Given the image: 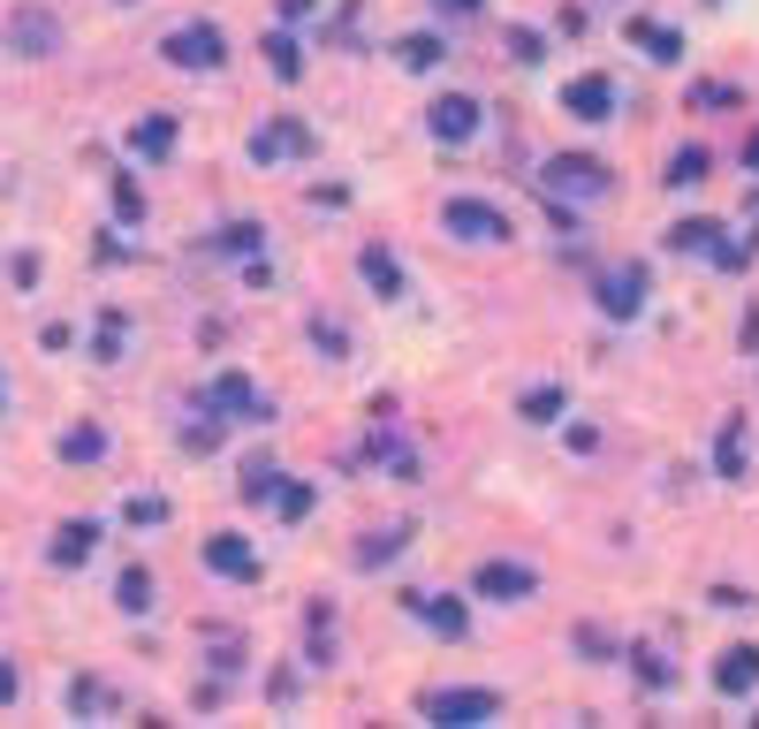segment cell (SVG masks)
Segmentation results:
<instances>
[{"instance_id": "cell-12", "label": "cell", "mask_w": 759, "mask_h": 729, "mask_svg": "<svg viewBox=\"0 0 759 729\" xmlns=\"http://www.w3.org/2000/svg\"><path fill=\"white\" fill-rule=\"evenodd\" d=\"M206 562L220 570V578H258V555L236 540V532H213V540H206Z\"/></svg>"}, {"instance_id": "cell-17", "label": "cell", "mask_w": 759, "mask_h": 729, "mask_svg": "<svg viewBox=\"0 0 759 729\" xmlns=\"http://www.w3.org/2000/svg\"><path fill=\"white\" fill-rule=\"evenodd\" d=\"M745 456H752V441H745V418H729V426H721V441H714L721 479H745Z\"/></svg>"}, {"instance_id": "cell-15", "label": "cell", "mask_w": 759, "mask_h": 729, "mask_svg": "<svg viewBox=\"0 0 759 729\" xmlns=\"http://www.w3.org/2000/svg\"><path fill=\"white\" fill-rule=\"evenodd\" d=\"M129 152H145V160H168V152H175V122H168V115H145V122L129 129Z\"/></svg>"}, {"instance_id": "cell-22", "label": "cell", "mask_w": 759, "mask_h": 729, "mask_svg": "<svg viewBox=\"0 0 759 729\" xmlns=\"http://www.w3.org/2000/svg\"><path fill=\"white\" fill-rule=\"evenodd\" d=\"M669 183H676V190H691V183H707V152H699V145H683V152L669 160Z\"/></svg>"}, {"instance_id": "cell-13", "label": "cell", "mask_w": 759, "mask_h": 729, "mask_svg": "<svg viewBox=\"0 0 759 729\" xmlns=\"http://www.w3.org/2000/svg\"><path fill=\"white\" fill-rule=\"evenodd\" d=\"M752 684H759V653L752 646H729L714 661V691H752Z\"/></svg>"}, {"instance_id": "cell-5", "label": "cell", "mask_w": 759, "mask_h": 729, "mask_svg": "<svg viewBox=\"0 0 759 729\" xmlns=\"http://www.w3.org/2000/svg\"><path fill=\"white\" fill-rule=\"evenodd\" d=\"M160 53H168L175 69H220V61H228L213 23H183V31H168V46H160Z\"/></svg>"}, {"instance_id": "cell-1", "label": "cell", "mask_w": 759, "mask_h": 729, "mask_svg": "<svg viewBox=\"0 0 759 729\" xmlns=\"http://www.w3.org/2000/svg\"><path fill=\"white\" fill-rule=\"evenodd\" d=\"M425 715H433V722H448V729H479V722H494V715H502V691H486V684H471V691H425Z\"/></svg>"}, {"instance_id": "cell-33", "label": "cell", "mask_w": 759, "mask_h": 729, "mask_svg": "<svg viewBox=\"0 0 759 729\" xmlns=\"http://www.w3.org/2000/svg\"><path fill=\"white\" fill-rule=\"evenodd\" d=\"M0 699H16V669L8 661H0Z\"/></svg>"}, {"instance_id": "cell-28", "label": "cell", "mask_w": 759, "mask_h": 729, "mask_svg": "<svg viewBox=\"0 0 759 729\" xmlns=\"http://www.w3.org/2000/svg\"><path fill=\"white\" fill-rule=\"evenodd\" d=\"M129 524H168V502H160V494H145V502H137V494H129Z\"/></svg>"}, {"instance_id": "cell-32", "label": "cell", "mask_w": 759, "mask_h": 729, "mask_svg": "<svg viewBox=\"0 0 759 729\" xmlns=\"http://www.w3.org/2000/svg\"><path fill=\"white\" fill-rule=\"evenodd\" d=\"M282 16H289V23H304V16H312V0H282Z\"/></svg>"}, {"instance_id": "cell-27", "label": "cell", "mask_w": 759, "mask_h": 729, "mask_svg": "<svg viewBox=\"0 0 759 729\" xmlns=\"http://www.w3.org/2000/svg\"><path fill=\"white\" fill-rule=\"evenodd\" d=\"M554 411H562V387H532V395H524V418H540V426H548Z\"/></svg>"}, {"instance_id": "cell-16", "label": "cell", "mask_w": 759, "mask_h": 729, "mask_svg": "<svg viewBox=\"0 0 759 729\" xmlns=\"http://www.w3.org/2000/svg\"><path fill=\"white\" fill-rule=\"evenodd\" d=\"M304 145H312V129H304V122H274V129H258L252 160H282V152H304Z\"/></svg>"}, {"instance_id": "cell-20", "label": "cell", "mask_w": 759, "mask_h": 729, "mask_svg": "<svg viewBox=\"0 0 759 729\" xmlns=\"http://www.w3.org/2000/svg\"><path fill=\"white\" fill-rule=\"evenodd\" d=\"M91 548H99V524H61L53 562H61V570H69V562H91Z\"/></svg>"}, {"instance_id": "cell-30", "label": "cell", "mask_w": 759, "mask_h": 729, "mask_svg": "<svg viewBox=\"0 0 759 729\" xmlns=\"http://www.w3.org/2000/svg\"><path fill=\"white\" fill-rule=\"evenodd\" d=\"M274 502H282V516H304V510H312V486H282Z\"/></svg>"}, {"instance_id": "cell-21", "label": "cell", "mask_w": 759, "mask_h": 729, "mask_svg": "<svg viewBox=\"0 0 759 729\" xmlns=\"http://www.w3.org/2000/svg\"><path fill=\"white\" fill-rule=\"evenodd\" d=\"M357 266H365V282H373L379 297H403V266H395V258L379 252V244H373V252H365V258H357Z\"/></svg>"}, {"instance_id": "cell-9", "label": "cell", "mask_w": 759, "mask_h": 729, "mask_svg": "<svg viewBox=\"0 0 759 729\" xmlns=\"http://www.w3.org/2000/svg\"><path fill=\"white\" fill-rule=\"evenodd\" d=\"M206 411H236V418H266V395H258L244 373H220V381L206 387Z\"/></svg>"}, {"instance_id": "cell-2", "label": "cell", "mask_w": 759, "mask_h": 729, "mask_svg": "<svg viewBox=\"0 0 759 729\" xmlns=\"http://www.w3.org/2000/svg\"><path fill=\"white\" fill-rule=\"evenodd\" d=\"M441 228L464 236V244H509V214L486 206V198H448V206H441Z\"/></svg>"}, {"instance_id": "cell-34", "label": "cell", "mask_w": 759, "mask_h": 729, "mask_svg": "<svg viewBox=\"0 0 759 729\" xmlns=\"http://www.w3.org/2000/svg\"><path fill=\"white\" fill-rule=\"evenodd\" d=\"M745 160H752V168H759V129H752V137H745Z\"/></svg>"}, {"instance_id": "cell-23", "label": "cell", "mask_w": 759, "mask_h": 729, "mask_svg": "<svg viewBox=\"0 0 759 729\" xmlns=\"http://www.w3.org/2000/svg\"><path fill=\"white\" fill-rule=\"evenodd\" d=\"M99 449H107V433H99V426H77V433H61V456H69V464H91Z\"/></svg>"}, {"instance_id": "cell-4", "label": "cell", "mask_w": 759, "mask_h": 729, "mask_svg": "<svg viewBox=\"0 0 759 729\" xmlns=\"http://www.w3.org/2000/svg\"><path fill=\"white\" fill-rule=\"evenodd\" d=\"M8 46H16L23 61H46V53H61V23H53L46 8H16V16H8Z\"/></svg>"}, {"instance_id": "cell-18", "label": "cell", "mask_w": 759, "mask_h": 729, "mask_svg": "<svg viewBox=\"0 0 759 729\" xmlns=\"http://www.w3.org/2000/svg\"><path fill=\"white\" fill-rule=\"evenodd\" d=\"M714 244H721V228H714V220H676V228H669V252H699V258H714Z\"/></svg>"}, {"instance_id": "cell-19", "label": "cell", "mask_w": 759, "mask_h": 729, "mask_svg": "<svg viewBox=\"0 0 759 729\" xmlns=\"http://www.w3.org/2000/svg\"><path fill=\"white\" fill-rule=\"evenodd\" d=\"M266 69H274L282 85H296V77H304V46H296L289 31H274V39H266Z\"/></svg>"}, {"instance_id": "cell-31", "label": "cell", "mask_w": 759, "mask_h": 729, "mask_svg": "<svg viewBox=\"0 0 759 729\" xmlns=\"http://www.w3.org/2000/svg\"><path fill=\"white\" fill-rule=\"evenodd\" d=\"M433 8H448V16H479V0H433Z\"/></svg>"}, {"instance_id": "cell-11", "label": "cell", "mask_w": 759, "mask_h": 729, "mask_svg": "<svg viewBox=\"0 0 759 729\" xmlns=\"http://www.w3.org/2000/svg\"><path fill=\"white\" fill-rule=\"evenodd\" d=\"M411 608H418V623H433L441 639H464V601H448V593H411Z\"/></svg>"}, {"instance_id": "cell-8", "label": "cell", "mask_w": 759, "mask_h": 729, "mask_svg": "<svg viewBox=\"0 0 759 729\" xmlns=\"http://www.w3.org/2000/svg\"><path fill=\"white\" fill-rule=\"evenodd\" d=\"M425 122H433V137H448V145H464L471 129H479V99H464V91H441V99L425 107Z\"/></svg>"}, {"instance_id": "cell-26", "label": "cell", "mask_w": 759, "mask_h": 729, "mask_svg": "<svg viewBox=\"0 0 759 729\" xmlns=\"http://www.w3.org/2000/svg\"><path fill=\"white\" fill-rule=\"evenodd\" d=\"M122 608H129V615L152 608V578H145V570H122Z\"/></svg>"}, {"instance_id": "cell-14", "label": "cell", "mask_w": 759, "mask_h": 729, "mask_svg": "<svg viewBox=\"0 0 759 729\" xmlns=\"http://www.w3.org/2000/svg\"><path fill=\"white\" fill-rule=\"evenodd\" d=\"M623 39L645 46L653 61H683V39H676V31H661V23H645V16H631V23H623Z\"/></svg>"}, {"instance_id": "cell-24", "label": "cell", "mask_w": 759, "mask_h": 729, "mask_svg": "<svg viewBox=\"0 0 759 729\" xmlns=\"http://www.w3.org/2000/svg\"><path fill=\"white\" fill-rule=\"evenodd\" d=\"M395 53H403V69H433V61H448V53H441V39H433V31H418V39H403V46H395Z\"/></svg>"}, {"instance_id": "cell-3", "label": "cell", "mask_w": 759, "mask_h": 729, "mask_svg": "<svg viewBox=\"0 0 759 729\" xmlns=\"http://www.w3.org/2000/svg\"><path fill=\"white\" fill-rule=\"evenodd\" d=\"M540 183H548L554 198H600V190H608V168H600V160H585V152H562V160H548V175H540Z\"/></svg>"}, {"instance_id": "cell-7", "label": "cell", "mask_w": 759, "mask_h": 729, "mask_svg": "<svg viewBox=\"0 0 759 729\" xmlns=\"http://www.w3.org/2000/svg\"><path fill=\"white\" fill-rule=\"evenodd\" d=\"M562 115L608 122V115H615V85H608V77H570V85H562Z\"/></svg>"}, {"instance_id": "cell-6", "label": "cell", "mask_w": 759, "mask_h": 729, "mask_svg": "<svg viewBox=\"0 0 759 729\" xmlns=\"http://www.w3.org/2000/svg\"><path fill=\"white\" fill-rule=\"evenodd\" d=\"M600 312H608V319H638V312H645V266L600 274Z\"/></svg>"}, {"instance_id": "cell-25", "label": "cell", "mask_w": 759, "mask_h": 729, "mask_svg": "<svg viewBox=\"0 0 759 729\" xmlns=\"http://www.w3.org/2000/svg\"><path fill=\"white\" fill-rule=\"evenodd\" d=\"M236 494H244V502H274V494H282V472H266V464H252Z\"/></svg>"}, {"instance_id": "cell-29", "label": "cell", "mask_w": 759, "mask_h": 729, "mask_svg": "<svg viewBox=\"0 0 759 729\" xmlns=\"http://www.w3.org/2000/svg\"><path fill=\"white\" fill-rule=\"evenodd\" d=\"M395 555H403V532H387V540H365V548H357L365 570H373V562H395Z\"/></svg>"}, {"instance_id": "cell-10", "label": "cell", "mask_w": 759, "mask_h": 729, "mask_svg": "<svg viewBox=\"0 0 759 729\" xmlns=\"http://www.w3.org/2000/svg\"><path fill=\"white\" fill-rule=\"evenodd\" d=\"M532 585H540V578H532L524 562H502V555L479 562V593H486V601H524Z\"/></svg>"}]
</instances>
